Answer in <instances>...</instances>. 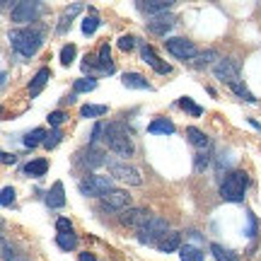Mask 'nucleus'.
<instances>
[{
    "mask_svg": "<svg viewBox=\"0 0 261 261\" xmlns=\"http://www.w3.org/2000/svg\"><path fill=\"white\" fill-rule=\"evenodd\" d=\"M44 37H46V27L39 24V22L29 24V27H22V29H12L8 34L12 51H17L19 56H24V58H32L37 54L39 48H41V44H44Z\"/></svg>",
    "mask_w": 261,
    "mask_h": 261,
    "instance_id": "obj_1",
    "label": "nucleus"
},
{
    "mask_svg": "<svg viewBox=\"0 0 261 261\" xmlns=\"http://www.w3.org/2000/svg\"><path fill=\"white\" fill-rule=\"evenodd\" d=\"M104 143H107V148L116 152V155H121V158H130L133 155V140H130V128L126 123H104Z\"/></svg>",
    "mask_w": 261,
    "mask_h": 261,
    "instance_id": "obj_2",
    "label": "nucleus"
},
{
    "mask_svg": "<svg viewBox=\"0 0 261 261\" xmlns=\"http://www.w3.org/2000/svg\"><path fill=\"white\" fill-rule=\"evenodd\" d=\"M247 184H249L247 172H242V169L230 172V174L223 179V184H220V196H223V201H230V203H240V201H244Z\"/></svg>",
    "mask_w": 261,
    "mask_h": 261,
    "instance_id": "obj_3",
    "label": "nucleus"
},
{
    "mask_svg": "<svg viewBox=\"0 0 261 261\" xmlns=\"http://www.w3.org/2000/svg\"><path fill=\"white\" fill-rule=\"evenodd\" d=\"M167 234H169V223L165 218H160V215H152V220L138 232V242L140 244H160Z\"/></svg>",
    "mask_w": 261,
    "mask_h": 261,
    "instance_id": "obj_4",
    "label": "nucleus"
},
{
    "mask_svg": "<svg viewBox=\"0 0 261 261\" xmlns=\"http://www.w3.org/2000/svg\"><path fill=\"white\" fill-rule=\"evenodd\" d=\"M41 10H44L41 3H29V0H22V3H17V5L12 8L10 19H12L15 24H27L29 27V22H32V24L37 22V17L41 15Z\"/></svg>",
    "mask_w": 261,
    "mask_h": 261,
    "instance_id": "obj_5",
    "label": "nucleus"
},
{
    "mask_svg": "<svg viewBox=\"0 0 261 261\" xmlns=\"http://www.w3.org/2000/svg\"><path fill=\"white\" fill-rule=\"evenodd\" d=\"M80 191H83V196H99V198H104L109 191H114L112 177L90 174V177H85L83 181H80Z\"/></svg>",
    "mask_w": 261,
    "mask_h": 261,
    "instance_id": "obj_6",
    "label": "nucleus"
},
{
    "mask_svg": "<svg viewBox=\"0 0 261 261\" xmlns=\"http://www.w3.org/2000/svg\"><path fill=\"white\" fill-rule=\"evenodd\" d=\"M165 46H167V51L172 54L174 58H179V61H194L196 56H198V48H196L194 41H189V39L184 37H172L165 41Z\"/></svg>",
    "mask_w": 261,
    "mask_h": 261,
    "instance_id": "obj_7",
    "label": "nucleus"
},
{
    "mask_svg": "<svg viewBox=\"0 0 261 261\" xmlns=\"http://www.w3.org/2000/svg\"><path fill=\"white\" fill-rule=\"evenodd\" d=\"M109 172H112L114 179H119L123 184H130V187H140V184H143L140 172L136 167L126 165V162H114V160H109Z\"/></svg>",
    "mask_w": 261,
    "mask_h": 261,
    "instance_id": "obj_8",
    "label": "nucleus"
},
{
    "mask_svg": "<svg viewBox=\"0 0 261 261\" xmlns=\"http://www.w3.org/2000/svg\"><path fill=\"white\" fill-rule=\"evenodd\" d=\"M213 73L218 80L227 83L230 87L240 83V63H237L234 58H223V61H218L213 68Z\"/></svg>",
    "mask_w": 261,
    "mask_h": 261,
    "instance_id": "obj_9",
    "label": "nucleus"
},
{
    "mask_svg": "<svg viewBox=\"0 0 261 261\" xmlns=\"http://www.w3.org/2000/svg\"><path fill=\"white\" fill-rule=\"evenodd\" d=\"M102 205L107 208V211H114V213H123V211H128L130 196L126 194V191H121V189H114V191H109V194L102 198Z\"/></svg>",
    "mask_w": 261,
    "mask_h": 261,
    "instance_id": "obj_10",
    "label": "nucleus"
},
{
    "mask_svg": "<svg viewBox=\"0 0 261 261\" xmlns=\"http://www.w3.org/2000/svg\"><path fill=\"white\" fill-rule=\"evenodd\" d=\"M150 220H152V215H150L148 211H143V208H128V211L121 213V223L126 225V227H136L138 232L150 223Z\"/></svg>",
    "mask_w": 261,
    "mask_h": 261,
    "instance_id": "obj_11",
    "label": "nucleus"
},
{
    "mask_svg": "<svg viewBox=\"0 0 261 261\" xmlns=\"http://www.w3.org/2000/svg\"><path fill=\"white\" fill-rule=\"evenodd\" d=\"M145 24H148V32H150V34L165 37L169 29L177 24V17H174V15H169V12H165V15H158V17H150Z\"/></svg>",
    "mask_w": 261,
    "mask_h": 261,
    "instance_id": "obj_12",
    "label": "nucleus"
},
{
    "mask_svg": "<svg viewBox=\"0 0 261 261\" xmlns=\"http://www.w3.org/2000/svg\"><path fill=\"white\" fill-rule=\"evenodd\" d=\"M140 56H143V63H148L155 73H160V75H167V73H172V65H167V63H162L158 56H155V51H152V46H148V44H143V48H140Z\"/></svg>",
    "mask_w": 261,
    "mask_h": 261,
    "instance_id": "obj_13",
    "label": "nucleus"
},
{
    "mask_svg": "<svg viewBox=\"0 0 261 261\" xmlns=\"http://www.w3.org/2000/svg\"><path fill=\"white\" fill-rule=\"evenodd\" d=\"M174 5V0H150V3H138V10L140 12H145V15H152V17H158V15H165L169 12Z\"/></svg>",
    "mask_w": 261,
    "mask_h": 261,
    "instance_id": "obj_14",
    "label": "nucleus"
},
{
    "mask_svg": "<svg viewBox=\"0 0 261 261\" xmlns=\"http://www.w3.org/2000/svg\"><path fill=\"white\" fill-rule=\"evenodd\" d=\"M97 70H99V73H114L112 48H109V44H102L99 51H97Z\"/></svg>",
    "mask_w": 261,
    "mask_h": 261,
    "instance_id": "obj_15",
    "label": "nucleus"
},
{
    "mask_svg": "<svg viewBox=\"0 0 261 261\" xmlns=\"http://www.w3.org/2000/svg\"><path fill=\"white\" fill-rule=\"evenodd\" d=\"M48 77H51V70H48V68H39L37 75H34V77H32V83H29V94H32V97H37V94L46 87Z\"/></svg>",
    "mask_w": 261,
    "mask_h": 261,
    "instance_id": "obj_16",
    "label": "nucleus"
},
{
    "mask_svg": "<svg viewBox=\"0 0 261 261\" xmlns=\"http://www.w3.org/2000/svg\"><path fill=\"white\" fill-rule=\"evenodd\" d=\"M46 205L48 208H63L65 205V191H63V184H61V181H56V184L51 187V191L46 194Z\"/></svg>",
    "mask_w": 261,
    "mask_h": 261,
    "instance_id": "obj_17",
    "label": "nucleus"
},
{
    "mask_svg": "<svg viewBox=\"0 0 261 261\" xmlns=\"http://www.w3.org/2000/svg\"><path fill=\"white\" fill-rule=\"evenodd\" d=\"M187 138L191 140V145H196L198 150H208V148H211V138L205 136L203 130L196 128V126H189V128H187Z\"/></svg>",
    "mask_w": 261,
    "mask_h": 261,
    "instance_id": "obj_18",
    "label": "nucleus"
},
{
    "mask_svg": "<svg viewBox=\"0 0 261 261\" xmlns=\"http://www.w3.org/2000/svg\"><path fill=\"white\" fill-rule=\"evenodd\" d=\"M77 12H83V3H73L70 8L65 10L61 22H58V27H56V34H65V32H68V24H70V19H73Z\"/></svg>",
    "mask_w": 261,
    "mask_h": 261,
    "instance_id": "obj_19",
    "label": "nucleus"
},
{
    "mask_svg": "<svg viewBox=\"0 0 261 261\" xmlns=\"http://www.w3.org/2000/svg\"><path fill=\"white\" fill-rule=\"evenodd\" d=\"M121 83L123 87H130V90H150V83L140 73H126L121 77Z\"/></svg>",
    "mask_w": 261,
    "mask_h": 261,
    "instance_id": "obj_20",
    "label": "nucleus"
},
{
    "mask_svg": "<svg viewBox=\"0 0 261 261\" xmlns=\"http://www.w3.org/2000/svg\"><path fill=\"white\" fill-rule=\"evenodd\" d=\"M85 165L90 169H97V167H102V165H109V160H107V155L99 148H90L87 155H85Z\"/></svg>",
    "mask_w": 261,
    "mask_h": 261,
    "instance_id": "obj_21",
    "label": "nucleus"
},
{
    "mask_svg": "<svg viewBox=\"0 0 261 261\" xmlns=\"http://www.w3.org/2000/svg\"><path fill=\"white\" fill-rule=\"evenodd\" d=\"M148 130L152 136H172L177 128H174V123L169 121V119H155V121L148 126Z\"/></svg>",
    "mask_w": 261,
    "mask_h": 261,
    "instance_id": "obj_22",
    "label": "nucleus"
},
{
    "mask_svg": "<svg viewBox=\"0 0 261 261\" xmlns=\"http://www.w3.org/2000/svg\"><path fill=\"white\" fill-rule=\"evenodd\" d=\"M184 244H181V234L179 232H169L162 242L158 244V249L160 252H165V254H169V252H177V249H181Z\"/></svg>",
    "mask_w": 261,
    "mask_h": 261,
    "instance_id": "obj_23",
    "label": "nucleus"
},
{
    "mask_svg": "<svg viewBox=\"0 0 261 261\" xmlns=\"http://www.w3.org/2000/svg\"><path fill=\"white\" fill-rule=\"evenodd\" d=\"M211 252H213L215 261H240L237 252H232V249H225L223 244H211Z\"/></svg>",
    "mask_w": 261,
    "mask_h": 261,
    "instance_id": "obj_24",
    "label": "nucleus"
},
{
    "mask_svg": "<svg viewBox=\"0 0 261 261\" xmlns=\"http://www.w3.org/2000/svg\"><path fill=\"white\" fill-rule=\"evenodd\" d=\"M48 169V162L46 160H32V162H27L24 165V172H27L29 177H44Z\"/></svg>",
    "mask_w": 261,
    "mask_h": 261,
    "instance_id": "obj_25",
    "label": "nucleus"
},
{
    "mask_svg": "<svg viewBox=\"0 0 261 261\" xmlns=\"http://www.w3.org/2000/svg\"><path fill=\"white\" fill-rule=\"evenodd\" d=\"M46 136H48V133L44 128H34L32 133H27V136H24V140H22V143H24V148H37L39 143L44 145Z\"/></svg>",
    "mask_w": 261,
    "mask_h": 261,
    "instance_id": "obj_26",
    "label": "nucleus"
},
{
    "mask_svg": "<svg viewBox=\"0 0 261 261\" xmlns=\"http://www.w3.org/2000/svg\"><path fill=\"white\" fill-rule=\"evenodd\" d=\"M179 256H181V261H203L205 259V254L198 247H191V244H184L179 249Z\"/></svg>",
    "mask_w": 261,
    "mask_h": 261,
    "instance_id": "obj_27",
    "label": "nucleus"
},
{
    "mask_svg": "<svg viewBox=\"0 0 261 261\" xmlns=\"http://www.w3.org/2000/svg\"><path fill=\"white\" fill-rule=\"evenodd\" d=\"M56 244L63 249V252H70V249L77 247V237H75V232H58L56 234Z\"/></svg>",
    "mask_w": 261,
    "mask_h": 261,
    "instance_id": "obj_28",
    "label": "nucleus"
},
{
    "mask_svg": "<svg viewBox=\"0 0 261 261\" xmlns=\"http://www.w3.org/2000/svg\"><path fill=\"white\" fill-rule=\"evenodd\" d=\"M99 24H102V22H99V17L94 15V10H90V15L83 19V34H85V37H92L94 32L99 29Z\"/></svg>",
    "mask_w": 261,
    "mask_h": 261,
    "instance_id": "obj_29",
    "label": "nucleus"
},
{
    "mask_svg": "<svg viewBox=\"0 0 261 261\" xmlns=\"http://www.w3.org/2000/svg\"><path fill=\"white\" fill-rule=\"evenodd\" d=\"M97 90V80L94 77H80L73 83V94H80V92H92Z\"/></svg>",
    "mask_w": 261,
    "mask_h": 261,
    "instance_id": "obj_30",
    "label": "nucleus"
},
{
    "mask_svg": "<svg viewBox=\"0 0 261 261\" xmlns=\"http://www.w3.org/2000/svg\"><path fill=\"white\" fill-rule=\"evenodd\" d=\"M107 112H109V107H104V104H85L80 109V116L83 119H87V116H104Z\"/></svg>",
    "mask_w": 261,
    "mask_h": 261,
    "instance_id": "obj_31",
    "label": "nucleus"
},
{
    "mask_svg": "<svg viewBox=\"0 0 261 261\" xmlns=\"http://www.w3.org/2000/svg\"><path fill=\"white\" fill-rule=\"evenodd\" d=\"M215 58H218V51H213V48H211V51L198 54V56L194 58V65H196V68H203V65H208L211 61H215Z\"/></svg>",
    "mask_w": 261,
    "mask_h": 261,
    "instance_id": "obj_32",
    "label": "nucleus"
},
{
    "mask_svg": "<svg viewBox=\"0 0 261 261\" xmlns=\"http://www.w3.org/2000/svg\"><path fill=\"white\" fill-rule=\"evenodd\" d=\"M179 107H181V109H187V112H191L194 116H201V114H203V109H201L198 104H194L191 97H181V99H179Z\"/></svg>",
    "mask_w": 261,
    "mask_h": 261,
    "instance_id": "obj_33",
    "label": "nucleus"
},
{
    "mask_svg": "<svg viewBox=\"0 0 261 261\" xmlns=\"http://www.w3.org/2000/svg\"><path fill=\"white\" fill-rule=\"evenodd\" d=\"M61 138H63V133H61V128H54L51 133L46 136V140H44V148L46 150H54L61 143Z\"/></svg>",
    "mask_w": 261,
    "mask_h": 261,
    "instance_id": "obj_34",
    "label": "nucleus"
},
{
    "mask_svg": "<svg viewBox=\"0 0 261 261\" xmlns=\"http://www.w3.org/2000/svg\"><path fill=\"white\" fill-rule=\"evenodd\" d=\"M232 90H234V94H240V97H242L244 102H249V104H254V102H256V97H254V94L249 92V90H247V87H244L242 83L232 85Z\"/></svg>",
    "mask_w": 261,
    "mask_h": 261,
    "instance_id": "obj_35",
    "label": "nucleus"
},
{
    "mask_svg": "<svg viewBox=\"0 0 261 261\" xmlns=\"http://www.w3.org/2000/svg\"><path fill=\"white\" fill-rule=\"evenodd\" d=\"M75 58V44H65L61 48V63L63 65H70V61Z\"/></svg>",
    "mask_w": 261,
    "mask_h": 261,
    "instance_id": "obj_36",
    "label": "nucleus"
},
{
    "mask_svg": "<svg viewBox=\"0 0 261 261\" xmlns=\"http://www.w3.org/2000/svg\"><path fill=\"white\" fill-rule=\"evenodd\" d=\"M0 203L5 205V208L15 203V189H12V187H5V189H3V194H0Z\"/></svg>",
    "mask_w": 261,
    "mask_h": 261,
    "instance_id": "obj_37",
    "label": "nucleus"
},
{
    "mask_svg": "<svg viewBox=\"0 0 261 261\" xmlns=\"http://www.w3.org/2000/svg\"><path fill=\"white\" fill-rule=\"evenodd\" d=\"M247 237H254L256 234V218H254L252 211H247V230H244Z\"/></svg>",
    "mask_w": 261,
    "mask_h": 261,
    "instance_id": "obj_38",
    "label": "nucleus"
},
{
    "mask_svg": "<svg viewBox=\"0 0 261 261\" xmlns=\"http://www.w3.org/2000/svg\"><path fill=\"white\" fill-rule=\"evenodd\" d=\"M133 46H136V39L130 37V34H123V37L119 39V48H121V51H130Z\"/></svg>",
    "mask_w": 261,
    "mask_h": 261,
    "instance_id": "obj_39",
    "label": "nucleus"
},
{
    "mask_svg": "<svg viewBox=\"0 0 261 261\" xmlns=\"http://www.w3.org/2000/svg\"><path fill=\"white\" fill-rule=\"evenodd\" d=\"M63 121H65V114L63 112H51V114H48V123H51L54 128H58Z\"/></svg>",
    "mask_w": 261,
    "mask_h": 261,
    "instance_id": "obj_40",
    "label": "nucleus"
},
{
    "mask_svg": "<svg viewBox=\"0 0 261 261\" xmlns=\"http://www.w3.org/2000/svg\"><path fill=\"white\" fill-rule=\"evenodd\" d=\"M56 230H58V232H73V225H70V220H68V218H58V220H56Z\"/></svg>",
    "mask_w": 261,
    "mask_h": 261,
    "instance_id": "obj_41",
    "label": "nucleus"
},
{
    "mask_svg": "<svg viewBox=\"0 0 261 261\" xmlns=\"http://www.w3.org/2000/svg\"><path fill=\"white\" fill-rule=\"evenodd\" d=\"M205 167H208V155L198 152V155H196V172H203Z\"/></svg>",
    "mask_w": 261,
    "mask_h": 261,
    "instance_id": "obj_42",
    "label": "nucleus"
},
{
    "mask_svg": "<svg viewBox=\"0 0 261 261\" xmlns=\"http://www.w3.org/2000/svg\"><path fill=\"white\" fill-rule=\"evenodd\" d=\"M3 259L5 261H12L15 259V254H12V249H10V242L3 237Z\"/></svg>",
    "mask_w": 261,
    "mask_h": 261,
    "instance_id": "obj_43",
    "label": "nucleus"
},
{
    "mask_svg": "<svg viewBox=\"0 0 261 261\" xmlns=\"http://www.w3.org/2000/svg\"><path fill=\"white\" fill-rule=\"evenodd\" d=\"M0 158H3V165H15L17 162V155H12V152H3Z\"/></svg>",
    "mask_w": 261,
    "mask_h": 261,
    "instance_id": "obj_44",
    "label": "nucleus"
},
{
    "mask_svg": "<svg viewBox=\"0 0 261 261\" xmlns=\"http://www.w3.org/2000/svg\"><path fill=\"white\" fill-rule=\"evenodd\" d=\"M80 261H97L94 259V254H90V252H80V256H77Z\"/></svg>",
    "mask_w": 261,
    "mask_h": 261,
    "instance_id": "obj_45",
    "label": "nucleus"
}]
</instances>
